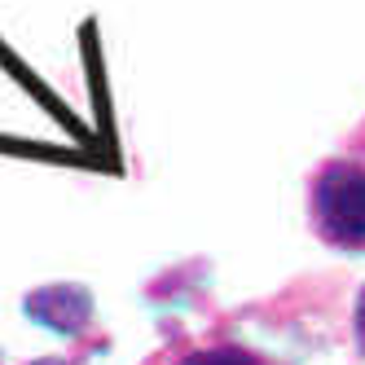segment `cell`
Wrapping results in <instances>:
<instances>
[{
    "label": "cell",
    "mask_w": 365,
    "mask_h": 365,
    "mask_svg": "<svg viewBox=\"0 0 365 365\" xmlns=\"http://www.w3.org/2000/svg\"><path fill=\"white\" fill-rule=\"evenodd\" d=\"M312 225L339 251H365V168L352 159L326 163L312 185Z\"/></svg>",
    "instance_id": "6da1fadb"
},
{
    "label": "cell",
    "mask_w": 365,
    "mask_h": 365,
    "mask_svg": "<svg viewBox=\"0 0 365 365\" xmlns=\"http://www.w3.org/2000/svg\"><path fill=\"white\" fill-rule=\"evenodd\" d=\"M22 312H27L36 326L71 339V334H80L88 326V317H93V295L84 291V286H71V282H62V286H40V291H31L27 299H22Z\"/></svg>",
    "instance_id": "7a4b0ae2"
},
{
    "label": "cell",
    "mask_w": 365,
    "mask_h": 365,
    "mask_svg": "<svg viewBox=\"0 0 365 365\" xmlns=\"http://www.w3.org/2000/svg\"><path fill=\"white\" fill-rule=\"evenodd\" d=\"M176 365H269V361L255 352H242V348H202V352L180 356Z\"/></svg>",
    "instance_id": "3957f363"
},
{
    "label": "cell",
    "mask_w": 365,
    "mask_h": 365,
    "mask_svg": "<svg viewBox=\"0 0 365 365\" xmlns=\"http://www.w3.org/2000/svg\"><path fill=\"white\" fill-rule=\"evenodd\" d=\"M352 330H356V352L365 356V286H361L356 308H352Z\"/></svg>",
    "instance_id": "277c9868"
},
{
    "label": "cell",
    "mask_w": 365,
    "mask_h": 365,
    "mask_svg": "<svg viewBox=\"0 0 365 365\" xmlns=\"http://www.w3.org/2000/svg\"><path fill=\"white\" fill-rule=\"evenodd\" d=\"M31 365H71L66 356H44V361H31Z\"/></svg>",
    "instance_id": "5b68a950"
}]
</instances>
